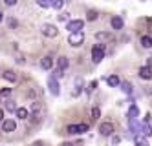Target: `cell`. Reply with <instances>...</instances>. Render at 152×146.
Here are the masks:
<instances>
[{"label": "cell", "instance_id": "6da1fadb", "mask_svg": "<svg viewBox=\"0 0 152 146\" xmlns=\"http://www.w3.org/2000/svg\"><path fill=\"white\" fill-rule=\"evenodd\" d=\"M104 51H106V46L103 42L94 44V48H92V60H94V64H99L104 59Z\"/></svg>", "mask_w": 152, "mask_h": 146}, {"label": "cell", "instance_id": "cb8c5ba5", "mask_svg": "<svg viewBox=\"0 0 152 146\" xmlns=\"http://www.w3.org/2000/svg\"><path fill=\"white\" fill-rule=\"evenodd\" d=\"M6 110L7 111H17V106H15L13 100H6Z\"/></svg>", "mask_w": 152, "mask_h": 146}, {"label": "cell", "instance_id": "484cf974", "mask_svg": "<svg viewBox=\"0 0 152 146\" xmlns=\"http://www.w3.org/2000/svg\"><path fill=\"white\" fill-rule=\"evenodd\" d=\"M86 20H90V22L97 20V11H88V17H86Z\"/></svg>", "mask_w": 152, "mask_h": 146}, {"label": "cell", "instance_id": "9a60e30c", "mask_svg": "<svg viewBox=\"0 0 152 146\" xmlns=\"http://www.w3.org/2000/svg\"><path fill=\"white\" fill-rule=\"evenodd\" d=\"M57 66H59V70H68V66H70V60L66 59V57H59L57 59Z\"/></svg>", "mask_w": 152, "mask_h": 146}, {"label": "cell", "instance_id": "ffe728a7", "mask_svg": "<svg viewBox=\"0 0 152 146\" xmlns=\"http://www.w3.org/2000/svg\"><path fill=\"white\" fill-rule=\"evenodd\" d=\"M95 38L97 40H110V33L108 31H99V33H95Z\"/></svg>", "mask_w": 152, "mask_h": 146}, {"label": "cell", "instance_id": "e0dca14e", "mask_svg": "<svg viewBox=\"0 0 152 146\" xmlns=\"http://www.w3.org/2000/svg\"><path fill=\"white\" fill-rule=\"evenodd\" d=\"M139 133H143L145 137H150V135H152V128L148 126V122H147V121L143 122V124H141V131H139Z\"/></svg>", "mask_w": 152, "mask_h": 146}, {"label": "cell", "instance_id": "277c9868", "mask_svg": "<svg viewBox=\"0 0 152 146\" xmlns=\"http://www.w3.org/2000/svg\"><path fill=\"white\" fill-rule=\"evenodd\" d=\"M68 42L72 44V46H81V44L84 42V33L83 31H72L70 37H68Z\"/></svg>", "mask_w": 152, "mask_h": 146}, {"label": "cell", "instance_id": "f1b7e54d", "mask_svg": "<svg viewBox=\"0 0 152 146\" xmlns=\"http://www.w3.org/2000/svg\"><path fill=\"white\" fill-rule=\"evenodd\" d=\"M97 86H99V82H97V81H92V82H90V88H88V92H94Z\"/></svg>", "mask_w": 152, "mask_h": 146}, {"label": "cell", "instance_id": "4dcf8cb0", "mask_svg": "<svg viewBox=\"0 0 152 146\" xmlns=\"http://www.w3.org/2000/svg\"><path fill=\"white\" fill-rule=\"evenodd\" d=\"M4 4H6V6H15L17 0H4Z\"/></svg>", "mask_w": 152, "mask_h": 146}, {"label": "cell", "instance_id": "5bb4252c", "mask_svg": "<svg viewBox=\"0 0 152 146\" xmlns=\"http://www.w3.org/2000/svg\"><path fill=\"white\" fill-rule=\"evenodd\" d=\"M4 78H6L7 82H17V73L13 70H6L4 71Z\"/></svg>", "mask_w": 152, "mask_h": 146}, {"label": "cell", "instance_id": "f546056e", "mask_svg": "<svg viewBox=\"0 0 152 146\" xmlns=\"http://www.w3.org/2000/svg\"><path fill=\"white\" fill-rule=\"evenodd\" d=\"M68 18H70V15H68V13H61V15H59V20H62V22H66Z\"/></svg>", "mask_w": 152, "mask_h": 146}, {"label": "cell", "instance_id": "ba28073f", "mask_svg": "<svg viewBox=\"0 0 152 146\" xmlns=\"http://www.w3.org/2000/svg\"><path fill=\"white\" fill-rule=\"evenodd\" d=\"M139 77L145 78V81H150V78H152V68H150V66H143V68H139Z\"/></svg>", "mask_w": 152, "mask_h": 146}, {"label": "cell", "instance_id": "ac0fdd59", "mask_svg": "<svg viewBox=\"0 0 152 146\" xmlns=\"http://www.w3.org/2000/svg\"><path fill=\"white\" fill-rule=\"evenodd\" d=\"M119 86H121V89H123V92H125V95H132V84H130L128 81L121 82V84H119Z\"/></svg>", "mask_w": 152, "mask_h": 146}, {"label": "cell", "instance_id": "7a4b0ae2", "mask_svg": "<svg viewBox=\"0 0 152 146\" xmlns=\"http://www.w3.org/2000/svg\"><path fill=\"white\" fill-rule=\"evenodd\" d=\"M40 33L44 37H48V38H53V37H57L59 29H57V26H53V24H42L40 26Z\"/></svg>", "mask_w": 152, "mask_h": 146}, {"label": "cell", "instance_id": "83f0119b", "mask_svg": "<svg viewBox=\"0 0 152 146\" xmlns=\"http://www.w3.org/2000/svg\"><path fill=\"white\" fill-rule=\"evenodd\" d=\"M64 6V0H53V9H61Z\"/></svg>", "mask_w": 152, "mask_h": 146}, {"label": "cell", "instance_id": "d6a6232c", "mask_svg": "<svg viewBox=\"0 0 152 146\" xmlns=\"http://www.w3.org/2000/svg\"><path fill=\"white\" fill-rule=\"evenodd\" d=\"M147 66H150V68H152V57H148V60H147Z\"/></svg>", "mask_w": 152, "mask_h": 146}, {"label": "cell", "instance_id": "8fae6325", "mask_svg": "<svg viewBox=\"0 0 152 146\" xmlns=\"http://www.w3.org/2000/svg\"><path fill=\"white\" fill-rule=\"evenodd\" d=\"M134 142H136V146H148V141H147V137L143 133H137L134 137Z\"/></svg>", "mask_w": 152, "mask_h": 146}, {"label": "cell", "instance_id": "836d02e7", "mask_svg": "<svg viewBox=\"0 0 152 146\" xmlns=\"http://www.w3.org/2000/svg\"><path fill=\"white\" fill-rule=\"evenodd\" d=\"M0 121H4V110H0Z\"/></svg>", "mask_w": 152, "mask_h": 146}, {"label": "cell", "instance_id": "9c48e42d", "mask_svg": "<svg viewBox=\"0 0 152 146\" xmlns=\"http://www.w3.org/2000/svg\"><path fill=\"white\" fill-rule=\"evenodd\" d=\"M137 115H139V108L136 104H132L126 111V117H128V121H132V119H137Z\"/></svg>", "mask_w": 152, "mask_h": 146}, {"label": "cell", "instance_id": "3957f363", "mask_svg": "<svg viewBox=\"0 0 152 146\" xmlns=\"http://www.w3.org/2000/svg\"><path fill=\"white\" fill-rule=\"evenodd\" d=\"M48 89H50V93H51L53 97H57V95L61 93V89H59V82H57V77L53 75V73L48 77Z\"/></svg>", "mask_w": 152, "mask_h": 146}, {"label": "cell", "instance_id": "5b68a950", "mask_svg": "<svg viewBox=\"0 0 152 146\" xmlns=\"http://www.w3.org/2000/svg\"><path fill=\"white\" fill-rule=\"evenodd\" d=\"M84 28V20L81 18H75V20H68V24H66V29L72 33V31H83Z\"/></svg>", "mask_w": 152, "mask_h": 146}, {"label": "cell", "instance_id": "8992f818", "mask_svg": "<svg viewBox=\"0 0 152 146\" xmlns=\"http://www.w3.org/2000/svg\"><path fill=\"white\" fill-rule=\"evenodd\" d=\"M99 133L104 135V137L112 135V133H114V124H112V122H101V124H99Z\"/></svg>", "mask_w": 152, "mask_h": 146}, {"label": "cell", "instance_id": "1f68e13d", "mask_svg": "<svg viewBox=\"0 0 152 146\" xmlns=\"http://www.w3.org/2000/svg\"><path fill=\"white\" fill-rule=\"evenodd\" d=\"M119 141H121V137H117V135L112 137V144H119Z\"/></svg>", "mask_w": 152, "mask_h": 146}, {"label": "cell", "instance_id": "d6986e66", "mask_svg": "<svg viewBox=\"0 0 152 146\" xmlns=\"http://www.w3.org/2000/svg\"><path fill=\"white\" fill-rule=\"evenodd\" d=\"M141 46H143V48H152V37H148V35H143V37H141Z\"/></svg>", "mask_w": 152, "mask_h": 146}, {"label": "cell", "instance_id": "4316f807", "mask_svg": "<svg viewBox=\"0 0 152 146\" xmlns=\"http://www.w3.org/2000/svg\"><path fill=\"white\" fill-rule=\"evenodd\" d=\"M88 130H90V126L86 124V122H81V124H79V133H86Z\"/></svg>", "mask_w": 152, "mask_h": 146}, {"label": "cell", "instance_id": "603a6c76", "mask_svg": "<svg viewBox=\"0 0 152 146\" xmlns=\"http://www.w3.org/2000/svg\"><path fill=\"white\" fill-rule=\"evenodd\" d=\"M99 117H101V110L97 108V106H94V108H92V119H94V121H97Z\"/></svg>", "mask_w": 152, "mask_h": 146}, {"label": "cell", "instance_id": "7c38bea8", "mask_svg": "<svg viewBox=\"0 0 152 146\" xmlns=\"http://www.w3.org/2000/svg\"><path fill=\"white\" fill-rule=\"evenodd\" d=\"M110 24H112V29H123V18L121 17H112Z\"/></svg>", "mask_w": 152, "mask_h": 146}, {"label": "cell", "instance_id": "d590c367", "mask_svg": "<svg viewBox=\"0 0 152 146\" xmlns=\"http://www.w3.org/2000/svg\"><path fill=\"white\" fill-rule=\"evenodd\" d=\"M62 146H72V144H70V142H66V144H62Z\"/></svg>", "mask_w": 152, "mask_h": 146}, {"label": "cell", "instance_id": "e575fe53", "mask_svg": "<svg viewBox=\"0 0 152 146\" xmlns=\"http://www.w3.org/2000/svg\"><path fill=\"white\" fill-rule=\"evenodd\" d=\"M2 20H4V17H2V13H0V22H2Z\"/></svg>", "mask_w": 152, "mask_h": 146}, {"label": "cell", "instance_id": "52a82bcc", "mask_svg": "<svg viewBox=\"0 0 152 146\" xmlns=\"http://www.w3.org/2000/svg\"><path fill=\"white\" fill-rule=\"evenodd\" d=\"M15 128H17V122H15V121H11V119H6V121L2 122V130H4L6 133L15 131Z\"/></svg>", "mask_w": 152, "mask_h": 146}, {"label": "cell", "instance_id": "44dd1931", "mask_svg": "<svg viewBox=\"0 0 152 146\" xmlns=\"http://www.w3.org/2000/svg\"><path fill=\"white\" fill-rule=\"evenodd\" d=\"M37 4H39L40 7L48 9V7H53V0H37Z\"/></svg>", "mask_w": 152, "mask_h": 146}, {"label": "cell", "instance_id": "7402d4cb", "mask_svg": "<svg viewBox=\"0 0 152 146\" xmlns=\"http://www.w3.org/2000/svg\"><path fill=\"white\" fill-rule=\"evenodd\" d=\"M66 131H68V133H72V135L79 133V124H68V126H66Z\"/></svg>", "mask_w": 152, "mask_h": 146}, {"label": "cell", "instance_id": "d4e9b609", "mask_svg": "<svg viewBox=\"0 0 152 146\" xmlns=\"http://www.w3.org/2000/svg\"><path fill=\"white\" fill-rule=\"evenodd\" d=\"M9 95H11V88H2V89H0V97L7 99Z\"/></svg>", "mask_w": 152, "mask_h": 146}, {"label": "cell", "instance_id": "2e32d148", "mask_svg": "<svg viewBox=\"0 0 152 146\" xmlns=\"http://www.w3.org/2000/svg\"><path fill=\"white\" fill-rule=\"evenodd\" d=\"M15 113H17V117H18L20 121H26V119L29 117V111H28L26 108H17V111H15Z\"/></svg>", "mask_w": 152, "mask_h": 146}, {"label": "cell", "instance_id": "4fadbf2b", "mask_svg": "<svg viewBox=\"0 0 152 146\" xmlns=\"http://www.w3.org/2000/svg\"><path fill=\"white\" fill-rule=\"evenodd\" d=\"M106 84L112 86V88H117L119 84H121V81H119L117 75H110V77H106Z\"/></svg>", "mask_w": 152, "mask_h": 146}, {"label": "cell", "instance_id": "30bf717a", "mask_svg": "<svg viewBox=\"0 0 152 146\" xmlns=\"http://www.w3.org/2000/svg\"><path fill=\"white\" fill-rule=\"evenodd\" d=\"M40 68L46 70V71H50V70L53 68V60H51V57H42V60H40Z\"/></svg>", "mask_w": 152, "mask_h": 146}]
</instances>
